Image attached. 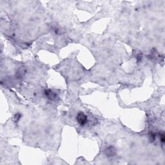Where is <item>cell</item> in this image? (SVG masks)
<instances>
[{
  "label": "cell",
  "mask_w": 165,
  "mask_h": 165,
  "mask_svg": "<svg viewBox=\"0 0 165 165\" xmlns=\"http://www.w3.org/2000/svg\"><path fill=\"white\" fill-rule=\"evenodd\" d=\"M76 118H77V121L79 123V124L81 126H84L88 122V118H87V116L82 112H79L77 114Z\"/></svg>",
  "instance_id": "6da1fadb"
},
{
  "label": "cell",
  "mask_w": 165,
  "mask_h": 165,
  "mask_svg": "<svg viewBox=\"0 0 165 165\" xmlns=\"http://www.w3.org/2000/svg\"><path fill=\"white\" fill-rule=\"evenodd\" d=\"M116 152H117V151H116V148L114 146H110L105 149V154L106 155V157H112L116 155Z\"/></svg>",
  "instance_id": "7a4b0ae2"
},
{
  "label": "cell",
  "mask_w": 165,
  "mask_h": 165,
  "mask_svg": "<svg viewBox=\"0 0 165 165\" xmlns=\"http://www.w3.org/2000/svg\"><path fill=\"white\" fill-rule=\"evenodd\" d=\"M45 95L50 100H56L57 97V94L50 90H45Z\"/></svg>",
  "instance_id": "3957f363"
},
{
  "label": "cell",
  "mask_w": 165,
  "mask_h": 165,
  "mask_svg": "<svg viewBox=\"0 0 165 165\" xmlns=\"http://www.w3.org/2000/svg\"><path fill=\"white\" fill-rule=\"evenodd\" d=\"M26 69H25V67H21L20 69H18V70L17 71L16 73V76L18 77V78H21V77H23L25 74H26Z\"/></svg>",
  "instance_id": "277c9868"
},
{
  "label": "cell",
  "mask_w": 165,
  "mask_h": 165,
  "mask_svg": "<svg viewBox=\"0 0 165 165\" xmlns=\"http://www.w3.org/2000/svg\"><path fill=\"white\" fill-rule=\"evenodd\" d=\"M148 137L150 142H154L155 141V139H156V137H157V134L155 132H151L149 133Z\"/></svg>",
  "instance_id": "5b68a950"
},
{
  "label": "cell",
  "mask_w": 165,
  "mask_h": 165,
  "mask_svg": "<svg viewBox=\"0 0 165 165\" xmlns=\"http://www.w3.org/2000/svg\"><path fill=\"white\" fill-rule=\"evenodd\" d=\"M21 116H22L21 114H20V113H16V114L14 115V119L15 122H18V121H20V119L21 118Z\"/></svg>",
  "instance_id": "8992f818"
},
{
  "label": "cell",
  "mask_w": 165,
  "mask_h": 165,
  "mask_svg": "<svg viewBox=\"0 0 165 165\" xmlns=\"http://www.w3.org/2000/svg\"><path fill=\"white\" fill-rule=\"evenodd\" d=\"M159 137H160V141L161 142L163 143V144H164L165 142V133L163 132H161L160 134H159Z\"/></svg>",
  "instance_id": "52a82bcc"
},
{
  "label": "cell",
  "mask_w": 165,
  "mask_h": 165,
  "mask_svg": "<svg viewBox=\"0 0 165 165\" xmlns=\"http://www.w3.org/2000/svg\"><path fill=\"white\" fill-rule=\"evenodd\" d=\"M137 61H141V59H142V55H141V54H137Z\"/></svg>",
  "instance_id": "ba28073f"
}]
</instances>
